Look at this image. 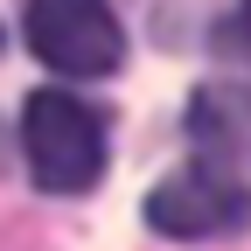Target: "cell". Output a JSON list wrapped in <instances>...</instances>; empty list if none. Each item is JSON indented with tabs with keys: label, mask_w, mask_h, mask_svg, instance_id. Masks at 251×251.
<instances>
[{
	"label": "cell",
	"mask_w": 251,
	"mask_h": 251,
	"mask_svg": "<svg viewBox=\"0 0 251 251\" xmlns=\"http://www.w3.org/2000/svg\"><path fill=\"white\" fill-rule=\"evenodd\" d=\"M147 224L161 237H237L251 230V181L209 161H188L147 188Z\"/></svg>",
	"instance_id": "3957f363"
},
{
	"label": "cell",
	"mask_w": 251,
	"mask_h": 251,
	"mask_svg": "<svg viewBox=\"0 0 251 251\" xmlns=\"http://www.w3.org/2000/svg\"><path fill=\"white\" fill-rule=\"evenodd\" d=\"M21 161L42 196H84L105 175V119L77 91H35L21 105Z\"/></svg>",
	"instance_id": "6da1fadb"
},
{
	"label": "cell",
	"mask_w": 251,
	"mask_h": 251,
	"mask_svg": "<svg viewBox=\"0 0 251 251\" xmlns=\"http://www.w3.org/2000/svg\"><path fill=\"white\" fill-rule=\"evenodd\" d=\"M21 28L56 77H112L126 63V28L105 0H28Z\"/></svg>",
	"instance_id": "7a4b0ae2"
},
{
	"label": "cell",
	"mask_w": 251,
	"mask_h": 251,
	"mask_svg": "<svg viewBox=\"0 0 251 251\" xmlns=\"http://www.w3.org/2000/svg\"><path fill=\"white\" fill-rule=\"evenodd\" d=\"M216 49H224L230 63H244V70H251V0H237V7L224 14V28H216Z\"/></svg>",
	"instance_id": "5b68a950"
},
{
	"label": "cell",
	"mask_w": 251,
	"mask_h": 251,
	"mask_svg": "<svg viewBox=\"0 0 251 251\" xmlns=\"http://www.w3.org/2000/svg\"><path fill=\"white\" fill-rule=\"evenodd\" d=\"M188 140L196 161L251 181V84H202L188 98Z\"/></svg>",
	"instance_id": "277c9868"
}]
</instances>
